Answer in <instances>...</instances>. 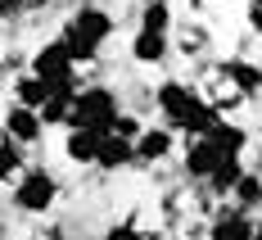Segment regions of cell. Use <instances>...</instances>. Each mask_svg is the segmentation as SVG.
<instances>
[{
  "mask_svg": "<svg viewBox=\"0 0 262 240\" xmlns=\"http://www.w3.org/2000/svg\"><path fill=\"white\" fill-rule=\"evenodd\" d=\"M154 109L158 118H163V127H172L177 136L185 141H199V136H208L226 113L217 109V100H208L194 82H181V77H163L154 86Z\"/></svg>",
  "mask_w": 262,
  "mask_h": 240,
  "instance_id": "obj_1",
  "label": "cell"
},
{
  "mask_svg": "<svg viewBox=\"0 0 262 240\" xmlns=\"http://www.w3.org/2000/svg\"><path fill=\"white\" fill-rule=\"evenodd\" d=\"M113 32H118V18L108 14L104 5H77L73 14H68V23H63V32H59V41L68 46V54L77 59V68H86V64H95L100 59V50H104L108 41H113Z\"/></svg>",
  "mask_w": 262,
  "mask_h": 240,
  "instance_id": "obj_2",
  "label": "cell"
},
{
  "mask_svg": "<svg viewBox=\"0 0 262 240\" xmlns=\"http://www.w3.org/2000/svg\"><path fill=\"white\" fill-rule=\"evenodd\" d=\"M127 113L122 91H113L108 82H86L73 100V118H68V132H118V118Z\"/></svg>",
  "mask_w": 262,
  "mask_h": 240,
  "instance_id": "obj_3",
  "label": "cell"
},
{
  "mask_svg": "<svg viewBox=\"0 0 262 240\" xmlns=\"http://www.w3.org/2000/svg\"><path fill=\"white\" fill-rule=\"evenodd\" d=\"M59 195H63L59 177L46 163H32L23 177L9 186V204H14V213H23V217H46V213H54Z\"/></svg>",
  "mask_w": 262,
  "mask_h": 240,
  "instance_id": "obj_4",
  "label": "cell"
},
{
  "mask_svg": "<svg viewBox=\"0 0 262 240\" xmlns=\"http://www.w3.org/2000/svg\"><path fill=\"white\" fill-rule=\"evenodd\" d=\"M27 73H36L41 82H50L54 91H81V86H86V82H81V73H77V59L68 54V46H63L59 36L41 41V46L32 50Z\"/></svg>",
  "mask_w": 262,
  "mask_h": 240,
  "instance_id": "obj_5",
  "label": "cell"
},
{
  "mask_svg": "<svg viewBox=\"0 0 262 240\" xmlns=\"http://www.w3.org/2000/svg\"><path fill=\"white\" fill-rule=\"evenodd\" d=\"M204 240H258V213H244L231 199H222L204 227Z\"/></svg>",
  "mask_w": 262,
  "mask_h": 240,
  "instance_id": "obj_6",
  "label": "cell"
},
{
  "mask_svg": "<svg viewBox=\"0 0 262 240\" xmlns=\"http://www.w3.org/2000/svg\"><path fill=\"white\" fill-rule=\"evenodd\" d=\"M177 163H181V177H185V182H194V186L204 190V186H208V177L226 163V154L212 145L208 136H199V141H185V145H181V159H177Z\"/></svg>",
  "mask_w": 262,
  "mask_h": 240,
  "instance_id": "obj_7",
  "label": "cell"
},
{
  "mask_svg": "<svg viewBox=\"0 0 262 240\" xmlns=\"http://www.w3.org/2000/svg\"><path fill=\"white\" fill-rule=\"evenodd\" d=\"M46 118L36 113V109H23V105H5V113H0V136H9V141H18L23 150H32V145H41L46 141Z\"/></svg>",
  "mask_w": 262,
  "mask_h": 240,
  "instance_id": "obj_8",
  "label": "cell"
},
{
  "mask_svg": "<svg viewBox=\"0 0 262 240\" xmlns=\"http://www.w3.org/2000/svg\"><path fill=\"white\" fill-rule=\"evenodd\" d=\"M217 77L231 86V95H235V100H258V95H262V64L244 59V54L222 59V64H217Z\"/></svg>",
  "mask_w": 262,
  "mask_h": 240,
  "instance_id": "obj_9",
  "label": "cell"
},
{
  "mask_svg": "<svg viewBox=\"0 0 262 240\" xmlns=\"http://www.w3.org/2000/svg\"><path fill=\"white\" fill-rule=\"evenodd\" d=\"M172 159H177V132L163 123H149L136 141V168H163Z\"/></svg>",
  "mask_w": 262,
  "mask_h": 240,
  "instance_id": "obj_10",
  "label": "cell"
},
{
  "mask_svg": "<svg viewBox=\"0 0 262 240\" xmlns=\"http://www.w3.org/2000/svg\"><path fill=\"white\" fill-rule=\"evenodd\" d=\"M127 54H131L136 68H158V64H167V54H172V32H145V27H136Z\"/></svg>",
  "mask_w": 262,
  "mask_h": 240,
  "instance_id": "obj_11",
  "label": "cell"
},
{
  "mask_svg": "<svg viewBox=\"0 0 262 240\" xmlns=\"http://www.w3.org/2000/svg\"><path fill=\"white\" fill-rule=\"evenodd\" d=\"M100 145H104L100 132H63V159L73 168H95L100 163Z\"/></svg>",
  "mask_w": 262,
  "mask_h": 240,
  "instance_id": "obj_12",
  "label": "cell"
},
{
  "mask_svg": "<svg viewBox=\"0 0 262 240\" xmlns=\"http://www.w3.org/2000/svg\"><path fill=\"white\" fill-rule=\"evenodd\" d=\"M100 172H127V168H136V141H127V136H118V132H108L104 136V145H100V163H95Z\"/></svg>",
  "mask_w": 262,
  "mask_h": 240,
  "instance_id": "obj_13",
  "label": "cell"
},
{
  "mask_svg": "<svg viewBox=\"0 0 262 240\" xmlns=\"http://www.w3.org/2000/svg\"><path fill=\"white\" fill-rule=\"evenodd\" d=\"M9 95H14V105L36 109V113H41V109H46V100L54 95V86H50V82H41L36 73H27V68H23L18 77L9 82Z\"/></svg>",
  "mask_w": 262,
  "mask_h": 240,
  "instance_id": "obj_14",
  "label": "cell"
},
{
  "mask_svg": "<svg viewBox=\"0 0 262 240\" xmlns=\"http://www.w3.org/2000/svg\"><path fill=\"white\" fill-rule=\"evenodd\" d=\"M208 141L226 154V159H244V150H249V127H244V123H231V118H222V123L208 132Z\"/></svg>",
  "mask_w": 262,
  "mask_h": 240,
  "instance_id": "obj_15",
  "label": "cell"
},
{
  "mask_svg": "<svg viewBox=\"0 0 262 240\" xmlns=\"http://www.w3.org/2000/svg\"><path fill=\"white\" fill-rule=\"evenodd\" d=\"M244 172H249V168H244V159H226V163L208 177L204 195H208V199H231V195H235V186L244 182Z\"/></svg>",
  "mask_w": 262,
  "mask_h": 240,
  "instance_id": "obj_16",
  "label": "cell"
},
{
  "mask_svg": "<svg viewBox=\"0 0 262 240\" xmlns=\"http://www.w3.org/2000/svg\"><path fill=\"white\" fill-rule=\"evenodd\" d=\"M27 168H32V163H27V150L18 145V141L0 136V186H14Z\"/></svg>",
  "mask_w": 262,
  "mask_h": 240,
  "instance_id": "obj_17",
  "label": "cell"
},
{
  "mask_svg": "<svg viewBox=\"0 0 262 240\" xmlns=\"http://www.w3.org/2000/svg\"><path fill=\"white\" fill-rule=\"evenodd\" d=\"M136 27H145V32H172V0H140Z\"/></svg>",
  "mask_w": 262,
  "mask_h": 240,
  "instance_id": "obj_18",
  "label": "cell"
},
{
  "mask_svg": "<svg viewBox=\"0 0 262 240\" xmlns=\"http://www.w3.org/2000/svg\"><path fill=\"white\" fill-rule=\"evenodd\" d=\"M231 204L244 209V213H262V172H244V182L235 186Z\"/></svg>",
  "mask_w": 262,
  "mask_h": 240,
  "instance_id": "obj_19",
  "label": "cell"
},
{
  "mask_svg": "<svg viewBox=\"0 0 262 240\" xmlns=\"http://www.w3.org/2000/svg\"><path fill=\"white\" fill-rule=\"evenodd\" d=\"M100 240H149V231H145L136 217H122V222H108Z\"/></svg>",
  "mask_w": 262,
  "mask_h": 240,
  "instance_id": "obj_20",
  "label": "cell"
},
{
  "mask_svg": "<svg viewBox=\"0 0 262 240\" xmlns=\"http://www.w3.org/2000/svg\"><path fill=\"white\" fill-rule=\"evenodd\" d=\"M145 127H149V123H140V113H122V118H118V136H127V141H140V132H145Z\"/></svg>",
  "mask_w": 262,
  "mask_h": 240,
  "instance_id": "obj_21",
  "label": "cell"
},
{
  "mask_svg": "<svg viewBox=\"0 0 262 240\" xmlns=\"http://www.w3.org/2000/svg\"><path fill=\"white\" fill-rule=\"evenodd\" d=\"M27 240H73V236H68L63 227H46V231H32Z\"/></svg>",
  "mask_w": 262,
  "mask_h": 240,
  "instance_id": "obj_22",
  "label": "cell"
},
{
  "mask_svg": "<svg viewBox=\"0 0 262 240\" xmlns=\"http://www.w3.org/2000/svg\"><path fill=\"white\" fill-rule=\"evenodd\" d=\"M249 27H253V32H262V5H249Z\"/></svg>",
  "mask_w": 262,
  "mask_h": 240,
  "instance_id": "obj_23",
  "label": "cell"
},
{
  "mask_svg": "<svg viewBox=\"0 0 262 240\" xmlns=\"http://www.w3.org/2000/svg\"><path fill=\"white\" fill-rule=\"evenodd\" d=\"M63 5H73V9H77V5H86V0H63Z\"/></svg>",
  "mask_w": 262,
  "mask_h": 240,
  "instance_id": "obj_24",
  "label": "cell"
},
{
  "mask_svg": "<svg viewBox=\"0 0 262 240\" xmlns=\"http://www.w3.org/2000/svg\"><path fill=\"white\" fill-rule=\"evenodd\" d=\"M249 5H262V0H249Z\"/></svg>",
  "mask_w": 262,
  "mask_h": 240,
  "instance_id": "obj_25",
  "label": "cell"
}]
</instances>
